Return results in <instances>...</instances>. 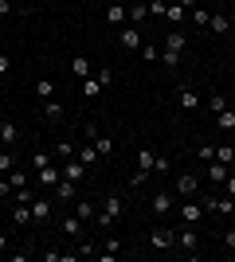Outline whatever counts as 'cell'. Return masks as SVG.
<instances>
[{
  "label": "cell",
  "instance_id": "56",
  "mask_svg": "<svg viewBox=\"0 0 235 262\" xmlns=\"http://www.w3.org/2000/svg\"><path fill=\"white\" fill-rule=\"evenodd\" d=\"M118 4H122V0H118Z\"/></svg>",
  "mask_w": 235,
  "mask_h": 262
},
{
  "label": "cell",
  "instance_id": "7",
  "mask_svg": "<svg viewBox=\"0 0 235 262\" xmlns=\"http://www.w3.org/2000/svg\"><path fill=\"white\" fill-rule=\"evenodd\" d=\"M118 43L125 47V51H141V32H137V28H118Z\"/></svg>",
  "mask_w": 235,
  "mask_h": 262
},
{
  "label": "cell",
  "instance_id": "16",
  "mask_svg": "<svg viewBox=\"0 0 235 262\" xmlns=\"http://www.w3.org/2000/svg\"><path fill=\"white\" fill-rule=\"evenodd\" d=\"M32 219H51V200L35 196V200H32Z\"/></svg>",
  "mask_w": 235,
  "mask_h": 262
},
{
  "label": "cell",
  "instance_id": "27",
  "mask_svg": "<svg viewBox=\"0 0 235 262\" xmlns=\"http://www.w3.org/2000/svg\"><path fill=\"white\" fill-rule=\"evenodd\" d=\"M188 16H192V24H196V28H208V20H212V16H208V8H200V4H192Z\"/></svg>",
  "mask_w": 235,
  "mask_h": 262
},
{
  "label": "cell",
  "instance_id": "28",
  "mask_svg": "<svg viewBox=\"0 0 235 262\" xmlns=\"http://www.w3.org/2000/svg\"><path fill=\"white\" fill-rule=\"evenodd\" d=\"M75 157H78V161H82V164H87V168H90V164L98 161V149H94V145H90V141H87V145H82V149H78V153H75Z\"/></svg>",
  "mask_w": 235,
  "mask_h": 262
},
{
  "label": "cell",
  "instance_id": "9",
  "mask_svg": "<svg viewBox=\"0 0 235 262\" xmlns=\"http://www.w3.org/2000/svg\"><path fill=\"white\" fill-rule=\"evenodd\" d=\"M177 192H180V196H196V192H200V180H196L192 172H180V180H177Z\"/></svg>",
  "mask_w": 235,
  "mask_h": 262
},
{
  "label": "cell",
  "instance_id": "25",
  "mask_svg": "<svg viewBox=\"0 0 235 262\" xmlns=\"http://www.w3.org/2000/svg\"><path fill=\"white\" fill-rule=\"evenodd\" d=\"M35 94H39V98H55V82H51V78H35Z\"/></svg>",
  "mask_w": 235,
  "mask_h": 262
},
{
  "label": "cell",
  "instance_id": "24",
  "mask_svg": "<svg viewBox=\"0 0 235 262\" xmlns=\"http://www.w3.org/2000/svg\"><path fill=\"white\" fill-rule=\"evenodd\" d=\"M137 168H141V172H153V168H157V153L141 149V153H137Z\"/></svg>",
  "mask_w": 235,
  "mask_h": 262
},
{
  "label": "cell",
  "instance_id": "36",
  "mask_svg": "<svg viewBox=\"0 0 235 262\" xmlns=\"http://www.w3.org/2000/svg\"><path fill=\"white\" fill-rule=\"evenodd\" d=\"M94 78H98L102 86H110V82H114V71H110V67H98V71H94Z\"/></svg>",
  "mask_w": 235,
  "mask_h": 262
},
{
  "label": "cell",
  "instance_id": "12",
  "mask_svg": "<svg viewBox=\"0 0 235 262\" xmlns=\"http://www.w3.org/2000/svg\"><path fill=\"white\" fill-rule=\"evenodd\" d=\"M204 204H180V223H200Z\"/></svg>",
  "mask_w": 235,
  "mask_h": 262
},
{
  "label": "cell",
  "instance_id": "38",
  "mask_svg": "<svg viewBox=\"0 0 235 262\" xmlns=\"http://www.w3.org/2000/svg\"><path fill=\"white\" fill-rule=\"evenodd\" d=\"M32 164H35V172H39L44 164H51V153H44V149H39V153H32Z\"/></svg>",
  "mask_w": 235,
  "mask_h": 262
},
{
  "label": "cell",
  "instance_id": "17",
  "mask_svg": "<svg viewBox=\"0 0 235 262\" xmlns=\"http://www.w3.org/2000/svg\"><path fill=\"white\" fill-rule=\"evenodd\" d=\"M180 110H188V114H192V110H200V94L184 86V90H180Z\"/></svg>",
  "mask_w": 235,
  "mask_h": 262
},
{
  "label": "cell",
  "instance_id": "15",
  "mask_svg": "<svg viewBox=\"0 0 235 262\" xmlns=\"http://www.w3.org/2000/svg\"><path fill=\"white\" fill-rule=\"evenodd\" d=\"M75 215L87 219V223H94V219H98V208H94L90 200H78V204H75Z\"/></svg>",
  "mask_w": 235,
  "mask_h": 262
},
{
  "label": "cell",
  "instance_id": "4",
  "mask_svg": "<svg viewBox=\"0 0 235 262\" xmlns=\"http://www.w3.org/2000/svg\"><path fill=\"white\" fill-rule=\"evenodd\" d=\"M149 211H153L157 219H165L168 211H173V192H153V200H149Z\"/></svg>",
  "mask_w": 235,
  "mask_h": 262
},
{
  "label": "cell",
  "instance_id": "20",
  "mask_svg": "<svg viewBox=\"0 0 235 262\" xmlns=\"http://www.w3.org/2000/svg\"><path fill=\"white\" fill-rule=\"evenodd\" d=\"M216 129H235V110H231V106L216 114Z\"/></svg>",
  "mask_w": 235,
  "mask_h": 262
},
{
  "label": "cell",
  "instance_id": "41",
  "mask_svg": "<svg viewBox=\"0 0 235 262\" xmlns=\"http://www.w3.org/2000/svg\"><path fill=\"white\" fill-rule=\"evenodd\" d=\"M161 63H165V67H177V63H180V55H177V51H165V47H161Z\"/></svg>",
  "mask_w": 235,
  "mask_h": 262
},
{
  "label": "cell",
  "instance_id": "43",
  "mask_svg": "<svg viewBox=\"0 0 235 262\" xmlns=\"http://www.w3.org/2000/svg\"><path fill=\"white\" fill-rule=\"evenodd\" d=\"M220 110H227V98L224 94H212V114H220Z\"/></svg>",
  "mask_w": 235,
  "mask_h": 262
},
{
  "label": "cell",
  "instance_id": "21",
  "mask_svg": "<svg viewBox=\"0 0 235 262\" xmlns=\"http://www.w3.org/2000/svg\"><path fill=\"white\" fill-rule=\"evenodd\" d=\"M75 188H78L75 180H67V176H63V180L55 184V196H59V200H75Z\"/></svg>",
  "mask_w": 235,
  "mask_h": 262
},
{
  "label": "cell",
  "instance_id": "13",
  "mask_svg": "<svg viewBox=\"0 0 235 262\" xmlns=\"http://www.w3.org/2000/svg\"><path fill=\"white\" fill-rule=\"evenodd\" d=\"M82 172H87V164L78 161V157H71V161L63 164V176H67V180H75V184H78V180H82Z\"/></svg>",
  "mask_w": 235,
  "mask_h": 262
},
{
  "label": "cell",
  "instance_id": "30",
  "mask_svg": "<svg viewBox=\"0 0 235 262\" xmlns=\"http://www.w3.org/2000/svg\"><path fill=\"white\" fill-rule=\"evenodd\" d=\"M208 28H212V32H231V16H220V12H216L212 20H208Z\"/></svg>",
  "mask_w": 235,
  "mask_h": 262
},
{
  "label": "cell",
  "instance_id": "6",
  "mask_svg": "<svg viewBox=\"0 0 235 262\" xmlns=\"http://www.w3.org/2000/svg\"><path fill=\"white\" fill-rule=\"evenodd\" d=\"M177 247L180 251H196V247H200V235L192 231V223H184V227L177 231Z\"/></svg>",
  "mask_w": 235,
  "mask_h": 262
},
{
  "label": "cell",
  "instance_id": "19",
  "mask_svg": "<svg viewBox=\"0 0 235 262\" xmlns=\"http://www.w3.org/2000/svg\"><path fill=\"white\" fill-rule=\"evenodd\" d=\"M12 219H16V223H32V204H20V200H16V208H12Z\"/></svg>",
  "mask_w": 235,
  "mask_h": 262
},
{
  "label": "cell",
  "instance_id": "18",
  "mask_svg": "<svg viewBox=\"0 0 235 262\" xmlns=\"http://www.w3.org/2000/svg\"><path fill=\"white\" fill-rule=\"evenodd\" d=\"M184 43H188V39H184V32H168V35H165V51H177V55H180V51H184Z\"/></svg>",
  "mask_w": 235,
  "mask_h": 262
},
{
  "label": "cell",
  "instance_id": "11",
  "mask_svg": "<svg viewBox=\"0 0 235 262\" xmlns=\"http://www.w3.org/2000/svg\"><path fill=\"white\" fill-rule=\"evenodd\" d=\"M106 20H110L114 28H122V24H130V8H125V4H110V8H106Z\"/></svg>",
  "mask_w": 235,
  "mask_h": 262
},
{
  "label": "cell",
  "instance_id": "54",
  "mask_svg": "<svg viewBox=\"0 0 235 262\" xmlns=\"http://www.w3.org/2000/svg\"><path fill=\"white\" fill-rule=\"evenodd\" d=\"M165 4H177V0H165Z\"/></svg>",
  "mask_w": 235,
  "mask_h": 262
},
{
  "label": "cell",
  "instance_id": "26",
  "mask_svg": "<svg viewBox=\"0 0 235 262\" xmlns=\"http://www.w3.org/2000/svg\"><path fill=\"white\" fill-rule=\"evenodd\" d=\"M102 90H106V86H102V82H98L94 75H90V78H82V94H87V98H98Z\"/></svg>",
  "mask_w": 235,
  "mask_h": 262
},
{
  "label": "cell",
  "instance_id": "47",
  "mask_svg": "<svg viewBox=\"0 0 235 262\" xmlns=\"http://www.w3.org/2000/svg\"><path fill=\"white\" fill-rule=\"evenodd\" d=\"M145 180H149V172H141V168H137V172L130 176V184H134V188H137V184H145Z\"/></svg>",
  "mask_w": 235,
  "mask_h": 262
},
{
  "label": "cell",
  "instance_id": "33",
  "mask_svg": "<svg viewBox=\"0 0 235 262\" xmlns=\"http://www.w3.org/2000/svg\"><path fill=\"white\" fill-rule=\"evenodd\" d=\"M149 16V4H130V24H141Z\"/></svg>",
  "mask_w": 235,
  "mask_h": 262
},
{
  "label": "cell",
  "instance_id": "40",
  "mask_svg": "<svg viewBox=\"0 0 235 262\" xmlns=\"http://www.w3.org/2000/svg\"><path fill=\"white\" fill-rule=\"evenodd\" d=\"M12 168H16V157H12V153H0V172H12Z\"/></svg>",
  "mask_w": 235,
  "mask_h": 262
},
{
  "label": "cell",
  "instance_id": "2",
  "mask_svg": "<svg viewBox=\"0 0 235 262\" xmlns=\"http://www.w3.org/2000/svg\"><path fill=\"white\" fill-rule=\"evenodd\" d=\"M204 215H235V200L231 196H208L204 200Z\"/></svg>",
  "mask_w": 235,
  "mask_h": 262
},
{
  "label": "cell",
  "instance_id": "29",
  "mask_svg": "<svg viewBox=\"0 0 235 262\" xmlns=\"http://www.w3.org/2000/svg\"><path fill=\"white\" fill-rule=\"evenodd\" d=\"M16 137H20V129H16L12 121H0V141H4V145H12Z\"/></svg>",
  "mask_w": 235,
  "mask_h": 262
},
{
  "label": "cell",
  "instance_id": "49",
  "mask_svg": "<svg viewBox=\"0 0 235 262\" xmlns=\"http://www.w3.org/2000/svg\"><path fill=\"white\" fill-rule=\"evenodd\" d=\"M8 71H12V59H8V55H0V75H8Z\"/></svg>",
  "mask_w": 235,
  "mask_h": 262
},
{
  "label": "cell",
  "instance_id": "34",
  "mask_svg": "<svg viewBox=\"0 0 235 262\" xmlns=\"http://www.w3.org/2000/svg\"><path fill=\"white\" fill-rule=\"evenodd\" d=\"M8 184H12V192H16V188H28V176H24V168H12V172H8Z\"/></svg>",
  "mask_w": 235,
  "mask_h": 262
},
{
  "label": "cell",
  "instance_id": "53",
  "mask_svg": "<svg viewBox=\"0 0 235 262\" xmlns=\"http://www.w3.org/2000/svg\"><path fill=\"white\" fill-rule=\"evenodd\" d=\"M0 90H4V75H0Z\"/></svg>",
  "mask_w": 235,
  "mask_h": 262
},
{
  "label": "cell",
  "instance_id": "42",
  "mask_svg": "<svg viewBox=\"0 0 235 262\" xmlns=\"http://www.w3.org/2000/svg\"><path fill=\"white\" fill-rule=\"evenodd\" d=\"M196 157H200V161H216V149H212V145H200V149H196Z\"/></svg>",
  "mask_w": 235,
  "mask_h": 262
},
{
  "label": "cell",
  "instance_id": "52",
  "mask_svg": "<svg viewBox=\"0 0 235 262\" xmlns=\"http://www.w3.org/2000/svg\"><path fill=\"white\" fill-rule=\"evenodd\" d=\"M8 251V235H4V231H0V254Z\"/></svg>",
  "mask_w": 235,
  "mask_h": 262
},
{
  "label": "cell",
  "instance_id": "5",
  "mask_svg": "<svg viewBox=\"0 0 235 262\" xmlns=\"http://www.w3.org/2000/svg\"><path fill=\"white\" fill-rule=\"evenodd\" d=\"M87 141L98 149V157H110V153H114V141H110V137H102L94 125H87Z\"/></svg>",
  "mask_w": 235,
  "mask_h": 262
},
{
  "label": "cell",
  "instance_id": "3",
  "mask_svg": "<svg viewBox=\"0 0 235 262\" xmlns=\"http://www.w3.org/2000/svg\"><path fill=\"white\" fill-rule=\"evenodd\" d=\"M149 247H157V251H168V247H177V231H168V227H153V231H149Z\"/></svg>",
  "mask_w": 235,
  "mask_h": 262
},
{
  "label": "cell",
  "instance_id": "31",
  "mask_svg": "<svg viewBox=\"0 0 235 262\" xmlns=\"http://www.w3.org/2000/svg\"><path fill=\"white\" fill-rule=\"evenodd\" d=\"M184 12H188L184 4H168V8H165V20L168 24H180V20H184Z\"/></svg>",
  "mask_w": 235,
  "mask_h": 262
},
{
  "label": "cell",
  "instance_id": "45",
  "mask_svg": "<svg viewBox=\"0 0 235 262\" xmlns=\"http://www.w3.org/2000/svg\"><path fill=\"white\" fill-rule=\"evenodd\" d=\"M165 8H168L165 0H149V12H153V16H165Z\"/></svg>",
  "mask_w": 235,
  "mask_h": 262
},
{
  "label": "cell",
  "instance_id": "8",
  "mask_svg": "<svg viewBox=\"0 0 235 262\" xmlns=\"http://www.w3.org/2000/svg\"><path fill=\"white\" fill-rule=\"evenodd\" d=\"M71 75L75 78H90L94 75V63H90L87 55H75V59H71Z\"/></svg>",
  "mask_w": 235,
  "mask_h": 262
},
{
  "label": "cell",
  "instance_id": "46",
  "mask_svg": "<svg viewBox=\"0 0 235 262\" xmlns=\"http://www.w3.org/2000/svg\"><path fill=\"white\" fill-rule=\"evenodd\" d=\"M168 168H173V161H168V157H157V168H153V172H168Z\"/></svg>",
  "mask_w": 235,
  "mask_h": 262
},
{
  "label": "cell",
  "instance_id": "39",
  "mask_svg": "<svg viewBox=\"0 0 235 262\" xmlns=\"http://www.w3.org/2000/svg\"><path fill=\"white\" fill-rule=\"evenodd\" d=\"M51 157H75V145H71V141H59Z\"/></svg>",
  "mask_w": 235,
  "mask_h": 262
},
{
  "label": "cell",
  "instance_id": "1",
  "mask_svg": "<svg viewBox=\"0 0 235 262\" xmlns=\"http://www.w3.org/2000/svg\"><path fill=\"white\" fill-rule=\"evenodd\" d=\"M118 215H122V196H106V200H102V208H98V219H94V223H98V227H110Z\"/></svg>",
  "mask_w": 235,
  "mask_h": 262
},
{
  "label": "cell",
  "instance_id": "10",
  "mask_svg": "<svg viewBox=\"0 0 235 262\" xmlns=\"http://www.w3.org/2000/svg\"><path fill=\"white\" fill-rule=\"evenodd\" d=\"M59 180H63V168H55V164H44V168H39V184L44 188H55Z\"/></svg>",
  "mask_w": 235,
  "mask_h": 262
},
{
  "label": "cell",
  "instance_id": "51",
  "mask_svg": "<svg viewBox=\"0 0 235 262\" xmlns=\"http://www.w3.org/2000/svg\"><path fill=\"white\" fill-rule=\"evenodd\" d=\"M0 196H12V184H8V180H0Z\"/></svg>",
  "mask_w": 235,
  "mask_h": 262
},
{
  "label": "cell",
  "instance_id": "32",
  "mask_svg": "<svg viewBox=\"0 0 235 262\" xmlns=\"http://www.w3.org/2000/svg\"><path fill=\"white\" fill-rule=\"evenodd\" d=\"M44 114H47L51 121H63V106H59L55 98H47V102H44Z\"/></svg>",
  "mask_w": 235,
  "mask_h": 262
},
{
  "label": "cell",
  "instance_id": "22",
  "mask_svg": "<svg viewBox=\"0 0 235 262\" xmlns=\"http://www.w3.org/2000/svg\"><path fill=\"white\" fill-rule=\"evenodd\" d=\"M63 235L78 239V235H82V219H78V215H67V219H63Z\"/></svg>",
  "mask_w": 235,
  "mask_h": 262
},
{
  "label": "cell",
  "instance_id": "23",
  "mask_svg": "<svg viewBox=\"0 0 235 262\" xmlns=\"http://www.w3.org/2000/svg\"><path fill=\"white\" fill-rule=\"evenodd\" d=\"M216 161L231 168V164H235V145H216Z\"/></svg>",
  "mask_w": 235,
  "mask_h": 262
},
{
  "label": "cell",
  "instance_id": "14",
  "mask_svg": "<svg viewBox=\"0 0 235 262\" xmlns=\"http://www.w3.org/2000/svg\"><path fill=\"white\" fill-rule=\"evenodd\" d=\"M227 172H231L227 164H220V161H208V180H212V184H224V180H227Z\"/></svg>",
  "mask_w": 235,
  "mask_h": 262
},
{
  "label": "cell",
  "instance_id": "37",
  "mask_svg": "<svg viewBox=\"0 0 235 262\" xmlns=\"http://www.w3.org/2000/svg\"><path fill=\"white\" fill-rule=\"evenodd\" d=\"M75 254H78V258H94V254H98V247H94V243L87 239V243H82V247H78Z\"/></svg>",
  "mask_w": 235,
  "mask_h": 262
},
{
  "label": "cell",
  "instance_id": "48",
  "mask_svg": "<svg viewBox=\"0 0 235 262\" xmlns=\"http://www.w3.org/2000/svg\"><path fill=\"white\" fill-rule=\"evenodd\" d=\"M224 247H227V251H235V227L224 231Z\"/></svg>",
  "mask_w": 235,
  "mask_h": 262
},
{
  "label": "cell",
  "instance_id": "44",
  "mask_svg": "<svg viewBox=\"0 0 235 262\" xmlns=\"http://www.w3.org/2000/svg\"><path fill=\"white\" fill-rule=\"evenodd\" d=\"M224 196L235 200V172H227V180H224Z\"/></svg>",
  "mask_w": 235,
  "mask_h": 262
},
{
  "label": "cell",
  "instance_id": "50",
  "mask_svg": "<svg viewBox=\"0 0 235 262\" xmlns=\"http://www.w3.org/2000/svg\"><path fill=\"white\" fill-rule=\"evenodd\" d=\"M12 8H16L12 0H0V16H12Z\"/></svg>",
  "mask_w": 235,
  "mask_h": 262
},
{
  "label": "cell",
  "instance_id": "35",
  "mask_svg": "<svg viewBox=\"0 0 235 262\" xmlns=\"http://www.w3.org/2000/svg\"><path fill=\"white\" fill-rule=\"evenodd\" d=\"M141 55H145V63H161V47L153 43H141Z\"/></svg>",
  "mask_w": 235,
  "mask_h": 262
},
{
  "label": "cell",
  "instance_id": "55",
  "mask_svg": "<svg viewBox=\"0 0 235 262\" xmlns=\"http://www.w3.org/2000/svg\"><path fill=\"white\" fill-rule=\"evenodd\" d=\"M231 28H235V16H231Z\"/></svg>",
  "mask_w": 235,
  "mask_h": 262
}]
</instances>
